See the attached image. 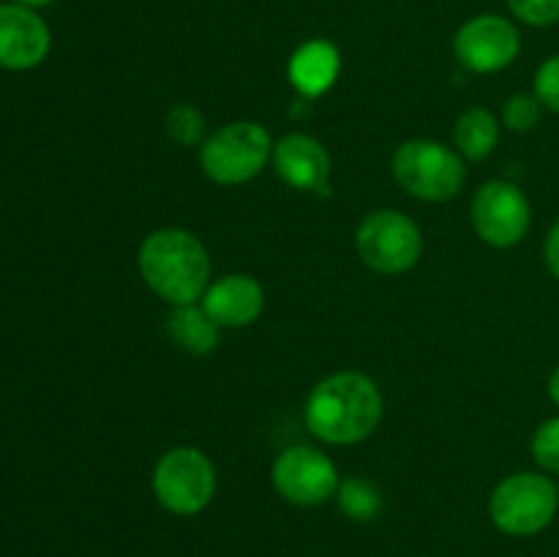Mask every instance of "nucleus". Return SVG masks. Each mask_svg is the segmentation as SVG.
<instances>
[{
  "mask_svg": "<svg viewBox=\"0 0 559 557\" xmlns=\"http://www.w3.org/2000/svg\"><path fill=\"white\" fill-rule=\"evenodd\" d=\"M385 413L380 386L364 371H333L306 396L304 418L311 435L328 446H358L371 437Z\"/></svg>",
  "mask_w": 559,
  "mask_h": 557,
  "instance_id": "1",
  "label": "nucleus"
},
{
  "mask_svg": "<svg viewBox=\"0 0 559 557\" xmlns=\"http://www.w3.org/2000/svg\"><path fill=\"white\" fill-rule=\"evenodd\" d=\"M136 268L151 293L169 306L197 304L211 284V254L191 229L162 227L145 235Z\"/></svg>",
  "mask_w": 559,
  "mask_h": 557,
  "instance_id": "2",
  "label": "nucleus"
},
{
  "mask_svg": "<svg viewBox=\"0 0 559 557\" xmlns=\"http://www.w3.org/2000/svg\"><path fill=\"white\" fill-rule=\"evenodd\" d=\"M559 511L557 484L540 470L511 473L491 489L489 519L500 533L513 538L538 535L555 522Z\"/></svg>",
  "mask_w": 559,
  "mask_h": 557,
  "instance_id": "3",
  "label": "nucleus"
},
{
  "mask_svg": "<svg viewBox=\"0 0 559 557\" xmlns=\"http://www.w3.org/2000/svg\"><path fill=\"white\" fill-rule=\"evenodd\" d=\"M391 169L396 183L424 202L453 200L467 180V167L456 147L426 137L402 142L393 153Z\"/></svg>",
  "mask_w": 559,
  "mask_h": 557,
  "instance_id": "4",
  "label": "nucleus"
},
{
  "mask_svg": "<svg viewBox=\"0 0 559 557\" xmlns=\"http://www.w3.org/2000/svg\"><path fill=\"white\" fill-rule=\"evenodd\" d=\"M273 156V137L257 120H233L218 126L200 145V167L218 186L254 180Z\"/></svg>",
  "mask_w": 559,
  "mask_h": 557,
  "instance_id": "5",
  "label": "nucleus"
},
{
  "mask_svg": "<svg viewBox=\"0 0 559 557\" xmlns=\"http://www.w3.org/2000/svg\"><path fill=\"white\" fill-rule=\"evenodd\" d=\"M151 486L164 511L173 517H197L216 497V464L194 446L169 448L153 467Z\"/></svg>",
  "mask_w": 559,
  "mask_h": 557,
  "instance_id": "6",
  "label": "nucleus"
},
{
  "mask_svg": "<svg viewBox=\"0 0 559 557\" xmlns=\"http://www.w3.org/2000/svg\"><path fill=\"white\" fill-rule=\"evenodd\" d=\"M355 249L369 271L380 276H402L418 265L424 254V235L407 213L380 208L358 224Z\"/></svg>",
  "mask_w": 559,
  "mask_h": 557,
  "instance_id": "7",
  "label": "nucleus"
},
{
  "mask_svg": "<svg viewBox=\"0 0 559 557\" xmlns=\"http://www.w3.org/2000/svg\"><path fill=\"white\" fill-rule=\"evenodd\" d=\"M473 229L491 249H513L522 244L533 224L527 194L511 180H489L480 186L469 205Z\"/></svg>",
  "mask_w": 559,
  "mask_h": 557,
  "instance_id": "8",
  "label": "nucleus"
},
{
  "mask_svg": "<svg viewBox=\"0 0 559 557\" xmlns=\"http://www.w3.org/2000/svg\"><path fill=\"white\" fill-rule=\"evenodd\" d=\"M271 484L282 500L298 508H317L336 497L338 470L328 453L311 446H289L273 459Z\"/></svg>",
  "mask_w": 559,
  "mask_h": 557,
  "instance_id": "9",
  "label": "nucleus"
},
{
  "mask_svg": "<svg viewBox=\"0 0 559 557\" xmlns=\"http://www.w3.org/2000/svg\"><path fill=\"white\" fill-rule=\"evenodd\" d=\"M453 52L459 63L473 74H497L519 58L522 33L508 16H469L453 36Z\"/></svg>",
  "mask_w": 559,
  "mask_h": 557,
  "instance_id": "10",
  "label": "nucleus"
},
{
  "mask_svg": "<svg viewBox=\"0 0 559 557\" xmlns=\"http://www.w3.org/2000/svg\"><path fill=\"white\" fill-rule=\"evenodd\" d=\"M52 33L36 9L0 3V69L31 71L47 60Z\"/></svg>",
  "mask_w": 559,
  "mask_h": 557,
  "instance_id": "11",
  "label": "nucleus"
},
{
  "mask_svg": "<svg viewBox=\"0 0 559 557\" xmlns=\"http://www.w3.org/2000/svg\"><path fill=\"white\" fill-rule=\"evenodd\" d=\"M273 169L278 178L298 191L328 194L331 189V153L317 137L293 131L273 142Z\"/></svg>",
  "mask_w": 559,
  "mask_h": 557,
  "instance_id": "12",
  "label": "nucleus"
},
{
  "mask_svg": "<svg viewBox=\"0 0 559 557\" xmlns=\"http://www.w3.org/2000/svg\"><path fill=\"white\" fill-rule=\"evenodd\" d=\"M200 304L222 331L224 328H246L260 320L262 309H265V289L249 273H227L207 284Z\"/></svg>",
  "mask_w": 559,
  "mask_h": 557,
  "instance_id": "13",
  "label": "nucleus"
},
{
  "mask_svg": "<svg viewBox=\"0 0 559 557\" xmlns=\"http://www.w3.org/2000/svg\"><path fill=\"white\" fill-rule=\"evenodd\" d=\"M342 74V52L328 38H309L300 44L287 63V76L304 98H320L336 85Z\"/></svg>",
  "mask_w": 559,
  "mask_h": 557,
  "instance_id": "14",
  "label": "nucleus"
},
{
  "mask_svg": "<svg viewBox=\"0 0 559 557\" xmlns=\"http://www.w3.org/2000/svg\"><path fill=\"white\" fill-rule=\"evenodd\" d=\"M167 333L189 355L213 353L218 347V339H222V328L202 309L200 300L173 306V311L167 315Z\"/></svg>",
  "mask_w": 559,
  "mask_h": 557,
  "instance_id": "15",
  "label": "nucleus"
},
{
  "mask_svg": "<svg viewBox=\"0 0 559 557\" xmlns=\"http://www.w3.org/2000/svg\"><path fill=\"white\" fill-rule=\"evenodd\" d=\"M500 142V120L491 109L469 107L464 109L453 126V147L467 162H484L491 156Z\"/></svg>",
  "mask_w": 559,
  "mask_h": 557,
  "instance_id": "16",
  "label": "nucleus"
},
{
  "mask_svg": "<svg viewBox=\"0 0 559 557\" xmlns=\"http://www.w3.org/2000/svg\"><path fill=\"white\" fill-rule=\"evenodd\" d=\"M336 502L338 511L344 513L353 522H371V519L380 517L382 506V491L377 489V484H371L369 478H360V475H353V478H344L336 489Z\"/></svg>",
  "mask_w": 559,
  "mask_h": 557,
  "instance_id": "17",
  "label": "nucleus"
},
{
  "mask_svg": "<svg viewBox=\"0 0 559 557\" xmlns=\"http://www.w3.org/2000/svg\"><path fill=\"white\" fill-rule=\"evenodd\" d=\"M164 131L180 147H194L207 140V120L202 109L194 107V104H175L164 115Z\"/></svg>",
  "mask_w": 559,
  "mask_h": 557,
  "instance_id": "18",
  "label": "nucleus"
},
{
  "mask_svg": "<svg viewBox=\"0 0 559 557\" xmlns=\"http://www.w3.org/2000/svg\"><path fill=\"white\" fill-rule=\"evenodd\" d=\"M540 115H544V104L535 93H513L502 107V123L511 131L527 134L540 123Z\"/></svg>",
  "mask_w": 559,
  "mask_h": 557,
  "instance_id": "19",
  "label": "nucleus"
},
{
  "mask_svg": "<svg viewBox=\"0 0 559 557\" xmlns=\"http://www.w3.org/2000/svg\"><path fill=\"white\" fill-rule=\"evenodd\" d=\"M530 451H533L535 464L544 473L559 475V415H551L535 429L533 440H530Z\"/></svg>",
  "mask_w": 559,
  "mask_h": 557,
  "instance_id": "20",
  "label": "nucleus"
},
{
  "mask_svg": "<svg viewBox=\"0 0 559 557\" xmlns=\"http://www.w3.org/2000/svg\"><path fill=\"white\" fill-rule=\"evenodd\" d=\"M508 9L530 27H551L559 22V0H508Z\"/></svg>",
  "mask_w": 559,
  "mask_h": 557,
  "instance_id": "21",
  "label": "nucleus"
},
{
  "mask_svg": "<svg viewBox=\"0 0 559 557\" xmlns=\"http://www.w3.org/2000/svg\"><path fill=\"white\" fill-rule=\"evenodd\" d=\"M533 93L540 98L544 109H551V112L559 115V52L549 55L538 66L533 80Z\"/></svg>",
  "mask_w": 559,
  "mask_h": 557,
  "instance_id": "22",
  "label": "nucleus"
},
{
  "mask_svg": "<svg viewBox=\"0 0 559 557\" xmlns=\"http://www.w3.org/2000/svg\"><path fill=\"white\" fill-rule=\"evenodd\" d=\"M544 262H546V268H549L551 276H555L559 282V222L551 224V229L546 233Z\"/></svg>",
  "mask_w": 559,
  "mask_h": 557,
  "instance_id": "23",
  "label": "nucleus"
},
{
  "mask_svg": "<svg viewBox=\"0 0 559 557\" xmlns=\"http://www.w3.org/2000/svg\"><path fill=\"white\" fill-rule=\"evenodd\" d=\"M546 391H549V399L555 402V407H559V364L551 369L549 375V386H546Z\"/></svg>",
  "mask_w": 559,
  "mask_h": 557,
  "instance_id": "24",
  "label": "nucleus"
},
{
  "mask_svg": "<svg viewBox=\"0 0 559 557\" xmlns=\"http://www.w3.org/2000/svg\"><path fill=\"white\" fill-rule=\"evenodd\" d=\"M11 3L16 5H27V9H47V5H52L55 0H11Z\"/></svg>",
  "mask_w": 559,
  "mask_h": 557,
  "instance_id": "25",
  "label": "nucleus"
},
{
  "mask_svg": "<svg viewBox=\"0 0 559 557\" xmlns=\"http://www.w3.org/2000/svg\"><path fill=\"white\" fill-rule=\"evenodd\" d=\"M557 491H559V484H557Z\"/></svg>",
  "mask_w": 559,
  "mask_h": 557,
  "instance_id": "26",
  "label": "nucleus"
}]
</instances>
